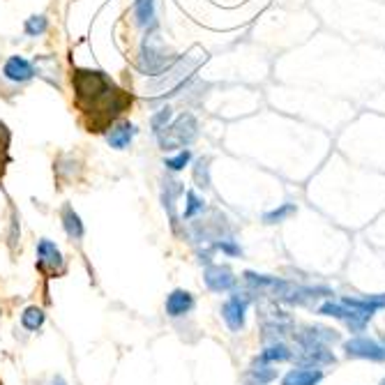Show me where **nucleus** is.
<instances>
[{
	"label": "nucleus",
	"instance_id": "obj_25",
	"mask_svg": "<svg viewBox=\"0 0 385 385\" xmlns=\"http://www.w3.org/2000/svg\"><path fill=\"white\" fill-rule=\"evenodd\" d=\"M190 160H192V153L185 148V150H180L176 157H169V160L164 162V167H167L169 171H183L187 164H190Z\"/></svg>",
	"mask_w": 385,
	"mask_h": 385
},
{
	"label": "nucleus",
	"instance_id": "obj_24",
	"mask_svg": "<svg viewBox=\"0 0 385 385\" xmlns=\"http://www.w3.org/2000/svg\"><path fill=\"white\" fill-rule=\"evenodd\" d=\"M46 28H49V19L42 17V14H35V17H30L26 21V26H23V30H26V35L28 37H39V35H44L46 33Z\"/></svg>",
	"mask_w": 385,
	"mask_h": 385
},
{
	"label": "nucleus",
	"instance_id": "obj_16",
	"mask_svg": "<svg viewBox=\"0 0 385 385\" xmlns=\"http://www.w3.org/2000/svg\"><path fill=\"white\" fill-rule=\"evenodd\" d=\"M274 379H277V369H272L268 363H261V360H256V365L247 369V374H245L247 385H268Z\"/></svg>",
	"mask_w": 385,
	"mask_h": 385
},
{
	"label": "nucleus",
	"instance_id": "obj_21",
	"mask_svg": "<svg viewBox=\"0 0 385 385\" xmlns=\"http://www.w3.org/2000/svg\"><path fill=\"white\" fill-rule=\"evenodd\" d=\"M194 183L201 190H208L210 187V157H201L199 162L194 164Z\"/></svg>",
	"mask_w": 385,
	"mask_h": 385
},
{
	"label": "nucleus",
	"instance_id": "obj_20",
	"mask_svg": "<svg viewBox=\"0 0 385 385\" xmlns=\"http://www.w3.org/2000/svg\"><path fill=\"white\" fill-rule=\"evenodd\" d=\"M295 212H298V206H295V203H281L279 208L265 212V215H263V222H265V224H279V222H284V219L293 217Z\"/></svg>",
	"mask_w": 385,
	"mask_h": 385
},
{
	"label": "nucleus",
	"instance_id": "obj_13",
	"mask_svg": "<svg viewBox=\"0 0 385 385\" xmlns=\"http://www.w3.org/2000/svg\"><path fill=\"white\" fill-rule=\"evenodd\" d=\"M134 134H136V127L130 120H118L111 127V132L106 134V141H108V146L115 148V150H125V148L132 144Z\"/></svg>",
	"mask_w": 385,
	"mask_h": 385
},
{
	"label": "nucleus",
	"instance_id": "obj_9",
	"mask_svg": "<svg viewBox=\"0 0 385 385\" xmlns=\"http://www.w3.org/2000/svg\"><path fill=\"white\" fill-rule=\"evenodd\" d=\"M164 307H167V316L171 318L187 316L194 309V295L185 288H176L167 295V304Z\"/></svg>",
	"mask_w": 385,
	"mask_h": 385
},
{
	"label": "nucleus",
	"instance_id": "obj_2",
	"mask_svg": "<svg viewBox=\"0 0 385 385\" xmlns=\"http://www.w3.org/2000/svg\"><path fill=\"white\" fill-rule=\"evenodd\" d=\"M167 134H157V139H160V146L162 150H176V148H185L196 141V136H199V122H196V118L192 113H183L178 115L174 125H169Z\"/></svg>",
	"mask_w": 385,
	"mask_h": 385
},
{
	"label": "nucleus",
	"instance_id": "obj_19",
	"mask_svg": "<svg viewBox=\"0 0 385 385\" xmlns=\"http://www.w3.org/2000/svg\"><path fill=\"white\" fill-rule=\"evenodd\" d=\"M136 21L139 26L153 30L157 26L155 21V0H136Z\"/></svg>",
	"mask_w": 385,
	"mask_h": 385
},
{
	"label": "nucleus",
	"instance_id": "obj_22",
	"mask_svg": "<svg viewBox=\"0 0 385 385\" xmlns=\"http://www.w3.org/2000/svg\"><path fill=\"white\" fill-rule=\"evenodd\" d=\"M185 199H187V206H185V212H183V219H192V217L199 215V212L206 210V201L199 199L194 190L185 192Z\"/></svg>",
	"mask_w": 385,
	"mask_h": 385
},
{
	"label": "nucleus",
	"instance_id": "obj_12",
	"mask_svg": "<svg viewBox=\"0 0 385 385\" xmlns=\"http://www.w3.org/2000/svg\"><path fill=\"white\" fill-rule=\"evenodd\" d=\"M323 381V372L318 367H298L281 379V385H318Z\"/></svg>",
	"mask_w": 385,
	"mask_h": 385
},
{
	"label": "nucleus",
	"instance_id": "obj_14",
	"mask_svg": "<svg viewBox=\"0 0 385 385\" xmlns=\"http://www.w3.org/2000/svg\"><path fill=\"white\" fill-rule=\"evenodd\" d=\"M185 194V187L183 183H178V180H167L164 183V194H162V201H164V208H167L169 217H171V226H174V231H178V217H176V199Z\"/></svg>",
	"mask_w": 385,
	"mask_h": 385
},
{
	"label": "nucleus",
	"instance_id": "obj_15",
	"mask_svg": "<svg viewBox=\"0 0 385 385\" xmlns=\"http://www.w3.org/2000/svg\"><path fill=\"white\" fill-rule=\"evenodd\" d=\"M60 219H62V229H65V233L69 235L72 240H81L83 238V222H81V217H78V212L69 206V203H65L60 210Z\"/></svg>",
	"mask_w": 385,
	"mask_h": 385
},
{
	"label": "nucleus",
	"instance_id": "obj_11",
	"mask_svg": "<svg viewBox=\"0 0 385 385\" xmlns=\"http://www.w3.org/2000/svg\"><path fill=\"white\" fill-rule=\"evenodd\" d=\"M298 360L304 367H318V369L323 365H335V356L332 351H328V346H300Z\"/></svg>",
	"mask_w": 385,
	"mask_h": 385
},
{
	"label": "nucleus",
	"instance_id": "obj_4",
	"mask_svg": "<svg viewBox=\"0 0 385 385\" xmlns=\"http://www.w3.org/2000/svg\"><path fill=\"white\" fill-rule=\"evenodd\" d=\"M37 268L44 272H51V274L62 272V268H65V258H62L56 242H51L46 238L37 242Z\"/></svg>",
	"mask_w": 385,
	"mask_h": 385
},
{
	"label": "nucleus",
	"instance_id": "obj_7",
	"mask_svg": "<svg viewBox=\"0 0 385 385\" xmlns=\"http://www.w3.org/2000/svg\"><path fill=\"white\" fill-rule=\"evenodd\" d=\"M245 312H247V300L245 298L233 295L222 304V318L233 332H240L245 328Z\"/></svg>",
	"mask_w": 385,
	"mask_h": 385
},
{
	"label": "nucleus",
	"instance_id": "obj_17",
	"mask_svg": "<svg viewBox=\"0 0 385 385\" xmlns=\"http://www.w3.org/2000/svg\"><path fill=\"white\" fill-rule=\"evenodd\" d=\"M290 358H293V351H290L286 344H281V342L270 344V346L265 349L261 356H258V360H261V363H268V365L286 363V360H290Z\"/></svg>",
	"mask_w": 385,
	"mask_h": 385
},
{
	"label": "nucleus",
	"instance_id": "obj_1",
	"mask_svg": "<svg viewBox=\"0 0 385 385\" xmlns=\"http://www.w3.org/2000/svg\"><path fill=\"white\" fill-rule=\"evenodd\" d=\"M72 88H74V104L81 111L88 132L111 130L125 111H130L134 97L106 72L99 69H72Z\"/></svg>",
	"mask_w": 385,
	"mask_h": 385
},
{
	"label": "nucleus",
	"instance_id": "obj_26",
	"mask_svg": "<svg viewBox=\"0 0 385 385\" xmlns=\"http://www.w3.org/2000/svg\"><path fill=\"white\" fill-rule=\"evenodd\" d=\"M169 120H171V108H169V106L160 108V111H157V113L153 115V120H150L155 134H160V132H164V127L169 125Z\"/></svg>",
	"mask_w": 385,
	"mask_h": 385
},
{
	"label": "nucleus",
	"instance_id": "obj_27",
	"mask_svg": "<svg viewBox=\"0 0 385 385\" xmlns=\"http://www.w3.org/2000/svg\"><path fill=\"white\" fill-rule=\"evenodd\" d=\"M215 247H217V249H222L224 254H229V256H238V254H240V247L235 245L233 240H229V238H226V240H219Z\"/></svg>",
	"mask_w": 385,
	"mask_h": 385
},
{
	"label": "nucleus",
	"instance_id": "obj_23",
	"mask_svg": "<svg viewBox=\"0 0 385 385\" xmlns=\"http://www.w3.org/2000/svg\"><path fill=\"white\" fill-rule=\"evenodd\" d=\"M7 164H10V130L5 122H0V176Z\"/></svg>",
	"mask_w": 385,
	"mask_h": 385
},
{
	"label": "nucleus",
	"instance_id": "obj_18",
	"mask_svg": "<svg viewBox=\"0 0 385 385\" xmlns=\"http://www.w3.org/2000/svg\"><path fill=\"white\" fill-rule=\"evenodd\" d=\"M46 321V314L42 307H37V304H30L21 312V326L28 330V332H37L39 328L44 326Z\"/></svg>",
	"mask_w": 385,
	"mask_h": 385
},
{
	"label": "nucleus",
	"instance_id": "obj_5",
	"mask_svg": "<svg viewBox=\"0 0 385 385\" xmlns=\"http://www.w3.org/2000/svg\"><path fill=\"white\" fill-rule=\"evenodd\" d=\"M176 62V56H171L164 49H155L150 44H144V56H141V67H144V72H148L150 76H160L162 72H167V69Z\"/></svg>",
	"mask_w": 385,
	"mask_h": 385
},
{
	"label": "nucleus",
	"instance_id": "obj_3",
	"mask_svg": "<svg viewBox=\"0 0 385 385\" xmlns=\"http://www.w3.org/2000/svg\"><path fill=\"white\" fill-rule=\"evenodd\" d=\"M344 353L346 358H360V360H374V363H385V344L369 340V337H353L344 342Z\"/></svg>",
	"mask_w": 385,
	"mask_h": 385
},
{
	"label": "nucleus",
	"instance_id": "obj_10",
	"mask_svg": "<svg viewBox=\"0 0 385 385\" xmlns=\"http://www.w3.org/2000/svg\"><path fill=\"white\" fill-rule=\"evenodd\" d=\"M3 74L10 78V81H14V83H26V81H30V78L35 76V67L30 65L26 58L12 56L10 60L5 62Z\"/></svg>",
	"mask_w": 385,
	"mask_h": 385
},
{
	"label": "nucleus",
	"instance_id": "obj_30",
	"mask_svg": "<svg viewBox=\"0 0 385 385\" xmlns=\"http://www.w3.org/2000/svg\"><path fill=\"white\" fill-rule=\"evenodd\" d=\"M381 385H385V379H383V381H381Z\"/></svg>",
	"mask_w": 385,
	"mask_h": 385
},
{
	"label": "nucleus",
	"instance_id": "obj_6",
	"mask_svg": "<svg viewBox=\"0 0 385 385\" xmlns=\"http://www.w3.org/2000/svg\"><path fill=\"white\" fill-rule=\"evenodd\" d=\"M203 281L212 293H226L235 286V274L229 265H208L203 272Z\"/></svg>",
	"mask_w": 385,
	"mask_h": 385
},
{
	"label": "nucleus",
	"instance_id": "obj_8",
	"mask_svg": "<svg viewBox=\"0 0 385 385\" xmlns=\"http://www.w3.org/2000/svg\"><path fill=\"white\" fill-rule=\"evenodd\" d=\"M295 340L300 346H328V344L340 340V335L323 326H312V328H304L302 332H298Z\"/></svg>",
	"mask_w": 385,
	"mask_h": 385
},
{
	"label": "nucleus",
	"instance_id": "obj_29",
	"mask_svg": "<svg viewBox=\"0 0 385 385\" xmlns=\"http://www.w3.org/2000/svg\"><path fill=\"white\" fill-rule=\"evenodd\" d=\"M51 385H67V383H65V379H62V376H53Z\"/></svg>",
	"mask_w": 385,
	"mask_h": 385
},
{
	"label": "nucleus",
	"instance_id": "obj_28",
	"mask_svg": "<svg viewBox=\"0 0 385 385\" xmlns=\"http://www.w3.org/2000/svg\"><path fill=\"white\" fill-rule=\"evenodd\" d=\"M17 235H19V217L17 212H12V231H10V247H17Z\"/></svg>",
	"mask_w": 385,
	"mask_h": 385
}]
</instances>
